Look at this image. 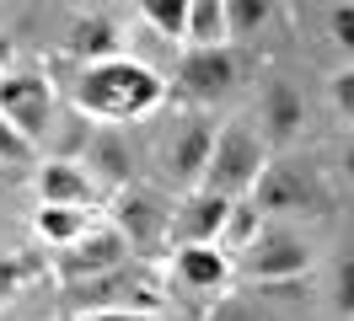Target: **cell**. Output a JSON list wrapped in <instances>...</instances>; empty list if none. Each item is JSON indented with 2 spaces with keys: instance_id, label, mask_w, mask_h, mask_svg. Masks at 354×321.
Masks as SVG:
<instances>
[{
  "instance_id": "cell-28",
  "label": "cell",
  "mask_w": 354,
  "mask_h": 321,
  "mask_svg": "<svg viewBox=\"0 0 354 321\" xmlns=\"http://www.w3.org/2000/svg\"><path fill=\"white\" fill-rule=\"evenodd\" d=\"M338 171H344V177H349V182H354V139H349V145H344V150H338Z\"/></svg>"
},
{
  "instance_id": "cell-3",
  "label": "cell",
  "mask_w": 354,
  "mask_h": 321,
  "mask_svg": "<svg viewBox=\"0 0 354 321\" xmlns=\"http://www.w3.org/2000/svg\"><path fill=\"white\" fill-rule=\"evenodd\" d=\"M167 284H161V268L156 262H124L102 278H86V284H65L59 295V311L65 316H86V311H124V316H145L161 321L167 316Z\"/></svg>"
},
{
  "instance_id": "cell-7",
  "label": "cell",
  "mask_w": 354,
  "mask_h": 321,
  "mask_svg": "<svg viewBox=\"0 0 354 321\" xmlns=\"http://www.w3.org/2000/svg\"><path fill=\"white\" fill-rule=\"evenodd\" d=\"M172 204L177 198H167L161 188H151V182L140 177V182H129V188L108 193L102 220L124 235V246H129L134 262H161L167 246H172Z\"/></svg>"
},
{
  "instance_id": "cell-16",
  "label": "cell",
  "mask_w": 354,
  "mask_h": 321,
  "mask_svg": "<svg viewBox=\"0 0 354 321\" xmlns=\"http://www.w3.org/2000/svg\"><path fill=\"white\" fill-rule=\"evenodd\" d=\"M183 48H231V32H225V0H188Z\"/></svg>"
},
{
  "instance_id": "cell-9",
  "label": "cell",
  "mask_w": 354,
  "mask_h": 321,
  "mask_svg": "<svg viewBox=\"0 0 354 321\" xmlns=\"http://www.w3.org/2000/svg\"><path fill=\"white\" fill-rule=\"evenodd\" d=\"M215 124H221V118H209V113H183V107H177L172 128H167V139L156 150V177H161L167 198H183V193L199 188L209 145H215Z\"/></svg>"
},
{
  "instance_id": "cell-25",
  "label": "cell",
  "mask_w": 354,
  "mask_h": 321,
  "mask_svg": "<svg viewBox=\"0 0 354 321\" xmlns=\"http://www.w3.org/2000/svg\"><path fill=\"white\" fill-rule=\"evenodd\" d=\"M333 311L344 321H354V252H344L338 268H333Z\"/></svg>"
},
{
  "instance_id": "cell-24",
  "label": "cell",
  "mask_w": 354,
  "mask_h": 321,
  "mask_svg": "<svg viewBox=\"0 0 354 321\" xmlns=\"http://www.w3.org/2000/svg\"><path fill=\"white\" fill-rule=\"evenodd\" d=\"M322 97H328V107L354 128V64H338V70H333L328 86H322Z\"/></svg>"
},
{
  "instance_id": "cell-22",
  "label": "cell",
  "mask_w": 354,
  "mask_h": 321,
  "mask_svg": "<svg viewBox=\"0 0 354 321\" xmlns=\"http://www.w3.org/2000/svg\"><path fill=\"white\" fill-rule=\"evenodd\" d=\"M38 166V150L27 145L17 128L0 118V171H11V177H27V171Z\"/></svg>"
},
{
  "instance_id": "cell-17",
  "label": "cell",
  "mask_w": 354,
  "mask_h": 321,
  "mask_svg": "<svg viewBox=\"0 0 354 321\" xmlns=\"http://www.w3.org/2000/svg\"><path fill=\"white\" fill-rule=\"evenodd\" d=\"M183 17H188V0H145V6H134V21L156 43H167L172 54L183 48Z\"/></svg>"
},
{
  "instance_id": "cell-27",
  "label": "cell",
  "mask_w": 354,
  "mask_h": 321,
  "mask_svg": "<svg viewBox=\"0 0 354 321\" xmlns=\"http://www.w3.org/2000/svg\"><path fill=\"white\" fill-rule=\"evenodd\" d=\"M22 182H27V177H11V171H0V204H6V198H17V193H22Z\"/></svg>"
},
{
  "instance_id": "cell-26",
  "label": "cell",
  "mask_w": 354,
  "mask_h": 321,
  "mask_svg": "<svg viewBox=\"0 0 354 321\" xmlns=\"http://www.w3.org/2000/svg\"><path fill=\"white\" fill-rule=\"evenodd\" d=\"M59 321H145V316H124V311H86V316H59Z\"/></svg>"
},
{
  "instance_id": "cell-21",
  "label": "cell",
  "mask_w": 354,
  "mask_h": 321,
  "mask_svg": "<svg viewBox=\"0 0 354 321\" xmlns=\"http://www.w3.org/2000/svg\"><path fill=\"white\" fill-rule=\"evenodd\" d=\"M27 273H32L27 252H11V246H0V311H11V305L22 300Z\"/></svg>"
},
{
  "instance_id": "cell-6",
  "label": "cell",
  "mask_w": 354,
  "mask_h": 321,
  "mask_svg": "<svg viewBox=\"0 0 354 321\" xmlns=\"http://www.w3.org/2000/svg\"><path fill=\"white\" fill-rule=\"evenodd\" d=\"M317 268V246L301 225H263L231 257L236 289H274V284H301Z\"/></svg>"
},
{
  "instance_id": "cell-12",
  "label": "cell",
  "mask_w": 354,
  "mask_h": 321,
  "mask_svg": "<svg viewBox=\"0 0 354 321\" xmlns=\"http://www.w3.org/2000/svg\"><path fill=\"white\" fill-rule=\"evenodd\" d=\"M124 262H134L129 246H124V235H118L108 220L97 214V220H91L86 231L70 241L65 252H54V273H59V289H65V284L102 278V273H113V268H124Z\"/></svg>"
},
{
  "instance_id": "cell-15",
  "label": "cell",
  "mask_w": 354,
  "mask_h": 321,
  "mask_svg": "<svg viewBox=\"0 0 354 321\" xmlns=\"http://www.w3.org/2000/svg\"><path fill=\"white\" fill-rule=\"evenodd\" d=\"M97 214L86 209H54V204H32V241L44 246V252H65L75 235L86 231Z\"/></svg>"
},
{
  "instance_id": "cell-14",
  "label": "cell",
  "mask_w": 354,
  "mask_h": 321,
  "mask_svg": "<svg viewBox=\"0 0 354 321\" xmlns=\"http://www.w3.org/2000/svg\"><path fill=\"white\" fill-rule=\"evenodd\" d=\"M301 124H306V102H301V91L290 81H274L258 91V113H252V128L263 134L268 150H290V139L301 134Z\"/></svg>"
},
{
  "instance_id": "cell-23",
  "label": "cell",
  "mask_w": 354,
  "mask_h": 321,
  "mask_svg": "<svg viewBox=\"0 0 354 321\" xmlns=\"http://www.w3.org/2000/svg\"><path fill=\"white\" fill-rule=\"evenodd\" d=\"M322 27H328L333 48L344 54V64H354V6H322Z\"/></svg>"
},
{
  "instance_id": "cell-20",
  "label": "cell",
  "mask_w": 354,
  "mask_h": 321,
  "mask_svg": "<svg viewBox=\"0 0 354 321\" xmlns=\"http://www.w3.org/2000/svg\"><path fill=\"white\" fill-rule=\"evenodd\" d=\"M199 321H268V311H263L252 295H247V289H231V295L209 300Z\"/></svg>"
},
{
  "instance_id": "cell-4",
  "label": "cell",
  "mask_w": 354,
  "mask_h": 321,
  "mask_svg": "<svg viewBox=\"0 0 354 321\" xmlns=\"http://www.w3.org/2000/svg\"><path fill=\"white\" fill-rule=\"evenodd\" d=\"M0 118L22 134L27 145L48 155L54 134H59V118H65V102H59V81L48 75L44 64H6L0 70Z\"/></svg>"
},
{
  "instance_id": "cell-11",
  "label": "cell",
  "mask_w": 354,
  "mask_h": 321,
  "mask_svg": "<svg viewBox=\"0 0 354 321\" xmlns=\"http://www.w3.org/2000/svg\"><path fill=\"white\" fill-rule=\"evenodd\" d=\"M27 182H32V204L86 209V214H102V204H108L102 182L81 166V155H38V166L27 171Z\"/></svg>"
},
{
  "instance_id": "cell-10",
  "label": "cell",
  "mask_w": 354,
  "mask_h": 321,
  "mask_svg": "<svg viewBox=\"0 0 354 321\" xmlns=\"http://www.w3.org/2000/svg\"><path fill=\"white\" fill-rule=\"evenodd\" d=\"M156 268H161L167 300H172V295H188V300H199V305H209V300H221V295L236 289L231 257H225L221 246H172Z\"/></svg>"
},
{
  "instance_id": "cell-13",
  "label": "cell",
  "mask_w": 354,
  "mask_h": 321,
  "mask_svg": "<svg viewBox=\"0 0 354 321\" xmlns=\"http://www.w3.org/2000/svg\"><path fill=\"white\" fill-rule=\"evenodd\" d=\"M65 54L75 64H97V59L129 54V32H124L118 11H75V21H70V32H65Z\"/></svg>"
},
{
  "instance_id": "cell-29",
  "label": "cell",
  "mask_w": 354,
  "mask_h": 321,
  "mask_svg": "<svg viewBox=\"0 0 354 321\" xmlns=\"http://www.w3.org/2000/svg\"><path fill=\"white\" fill-rule=\"evenodd\" d=\"M6 64H17V43L11 38H0V70H6Z\"/></svg>"
},
{
  "instance_id": "cell-18",
  "label": "cell",
  "mask_w": 354,
  "mask_h": 321,
  "mask_svg": "<svg viewBox=\"0 0 354 321\" xmlns=\"http://www.w3.org/2000/svg\"><path fill=\"white\" fill-rule=\"evenodd\" d=\"M279 17H285V11L268 6V0H225V32H231V48L247 43V38H263Z\"/></svg>"
},
{
  "instance_id": "cell-2",
  "label": "cell",
  "mask_w": 354,
  "mask_h": 321,
  "mask_svg": "<svg viewBox=\"0 0 354 321\" xmlns=\"http://www.w3.org/2000/svg\"><path fill=\"white\" fill-rule=\"evenodd\" d=\"M247 204L263 214V225H301L311 214H322L333 204L328 171L301 150H268L258 182L247 193Z\"/></svg>"
},
{
  "instance_id": "cell-19",
  "label": "cell",
  "mask_w": 354,
  "mask_h": 321,
  "mask_svg": "<svg viewBox=\"0 0 354 321\" xmlns=\"http://www.w3.org/2000/svg\"><path fill=\"white\" fill-rule=\"evenodd\" d=\"M263 231V214L252 209V204H247V198H236V204H231V214H225V225H221V241H215V246H221L225 257H236L247 246V241H252V235Z\"/></svg>"
},
{
  "instance_id": "cell-8",
  "label": "cell",
  "mask_w": 354,
  "mask_h": 321,
  "mask_svg": "<svg viewBox=\"0 0 354 321\" xmlns=\"http://www.w3.org/2000/svg\"><path fill=\"white\" fill-rule=\"evenodd\" d=\"M268 161L263 134L252 128V118H221L215 124V145H209V161H204V177L194 193H215V198H247L258 171Z\"/></svg>"
},
{
  "instance_id": "cell-5",
  "label": "cell",
  "mask_w": 354,
  "mask_h": 321,
  "mask_svg": "<svg viewBox=\"0 0 354 321\" xmlns=\"http://www.w3.org/2000/svg\"><path fill=\"white\" fill-rule=\"evenodd\" d=\"M242 54L236 48H177L167 64V97L183 113H209L221 118V107L242 91Z\"/></svg>"
},
{
  "instance_id": "cell-1",
  "label": "cell",
  "mask_w": 354,
  "mask_h": 321,
  "mask_svg": "<svg viewBox=\"0 0 354 321\" xmlns=\"http://www.w3.org/2000/svg\"><path fill=\"white\" fill-rule=\"evenodd\" d=\"M65 113H75L86 128H134L156 118L167 97V70L140 54H118V59H97V64H75L59 86Z\"/></svg>"
}]
</instances>
